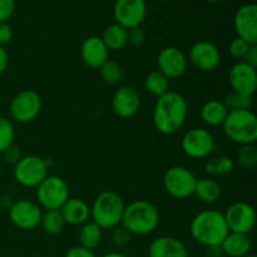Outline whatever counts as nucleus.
I'll list each match as a JSON object with an SVG mask.
<instances>
[{
  "mask_svg": "<svg viewBox=\"0 0 257 257\" xmlns=\"http://www.w3.org/2000/svg\"><path fill=\"white\" fill-rule=\"evenodd\" d=\"M188 115V104L182 94L168 90L157 98L153 109V124L162 135H173L182 128Z\"/></svg>",
  "mask_w": 257,
  "mask_h": 257,
  "instance_id": "f257e3e1",
  "label": "nucleus"
},
{
  "mask_svg": "<svg viewBox=\"0 0 257 257\" xmlns=\"http://www.w3.org/2000/svg\"><path fill=\"white\" fill-rule=\"evenodd\" d=\"M190 232L193 240L210 248L220 247L228 235V227L223 213L217 210H205L191 221Z\"/></svg>",
  "mask_w": 257,
  "mask_h": 257,
  "instance_id": "f03ea898",
  "label": "nucleus"
},
{
  "mask_svg": "<svg viewBox=\"0 0 257 257\" xmlns=\"http://www.w3.org/2000/svg\"><path fill=\"white\" fill-rule=\"evenodd\" d=\"M160 223L157 207L145 200H138L125 206L120 225L132 235L145 236L152 233Z\"/></svg>",
  "mask_w": 257,
  "mask_h": 257,
  "instance_id": "7ed1b4c3",
  "label": "nucleus"
},
{
  "mask_svg": "<svg viewBox=\"0 0 257 257\" xmlns=\"http://www.w3.org/2000/svg\"><path fill=\"white\" fill-rule=\"evenodd\" d=\"M124 201L114 191L100 192L90 206V217L102 230L113 228L120 225L123 212H124Z\"/></svg>",
  "mask_w": 257,
  "mask_h": 257,
  "instance_id": "20e7f679",
  "label": "nucleus"
},
{
  "mask_svg": "<svg viewBox=\"0 0 257 257\" xmlns=\"http://www.w3.org/2000/svg\"><path fill=\"white\" fill-rule=\"evenodd\" d=\"M223 133L237 145H255L257 141V117L251 109L228 110L222 123Z\"/></svg>",
  "mask_w": 257,
  "mask_h": 257,
  "instance_id": "39448f33",
  "label": "nucleus"
},
{
  "mask_svg": "<svg viewBox=\"0 0 257 257\" xmlns=\"http://www.w3.org/2000/svg\"><path fill=\"white\" fill-rule=\"evenodd\" d=\"M35 188L39 206L47 211L60 210L69 198V187L59 176L48 175Z\"/></svg>",
  "mask_w": 257,
  "mask_h": 257,
  "instance_id": "423d86ee",
  "label": "nucleus"
},
{
  "mask_svg": "<svg viewBox=\"0 0 257 257\" xmlns=\"http://www.w3.org/2000/svg\"><path fill=\"white\" fill-rule=\"evenodd\" d=\"M196 182H197L196 176L183 166L170 167L162 178L165 191L176 200H185L193 196Z\"/></svg>",
  "mask_w": 257,
  "mask_h": 257,
  "instance_id": "0eeeda50",
  "label": "nucleus"
},
{
  "mask_svg": "<svg viewBox=\"0 0 257 257\" xmlns=\"http://www.w3.org/2000/svg\"><path fill=\"white\" fill-rule=\"evenodd\" d=\"M49 166L44 158L35 155L24 156L14 165L15 181L24 187H37L48 176Z\"/></svg>",
  "mask_w": 257,
  "mask_h": 257,
  "instance_id": "6e6552de",
  "label": "nucleus"
},
{
  "mask_svg": "<svg viewBox=\"0 0 257 257\" xmlns=\"http://www.w3.org/2000/svg\"><path fill=\"white\" fill-rule=\"evenodd\" d=\"M181 148L187 157L202 160L207 158L215 150V138L206 128H191L183 135Z\"/></svg>",
  "mask_w": 257,
  "mask_h": 257,
  "instance_id": "1a4fd4ad",
  "label": "nucleus"
},
{
  "mask_svg": "<svg viewBox=\"0 0 257 257\" xmlns=\"http://www.w3.org/2000/svg\"><path fill=\"white\" fill-rule=\"evenodd\" d=\"M42 110V98L35 90L25 89L13 98L9 107L12 119L18 123H29L39 115Z\"/></svg>",
  "mask_w": 257,
  "mask_h": 257,
  "instance_id": "9d476101",
  "label": "nucleus"
},
{
  "mask_svg": "<svg viewBox=\"0 0 257 257\" xmlns=\"http://www.w3.org/2000/svg\"><path fill=\"white\" fill-rule=\"evenodd\" d=\"M230 232L250 233L256 225V211L250 203L237 201L228 206L223 213Z\"/></svg>",
  "mask_w": 257,
  "mask_h": 257,
  "instance_id": "9b49d317",
  "label": "nucleus"
},
{
  "mask_svg": "<svg viewBox=\"0 0 257 257\" xmlns=\"http://www.w3.org/2000/svg\"><path fill=\"white\" fill-rule=\"evenodd\" d=\"M147 5L145 0H115L113 8L115 23L125 29L141 27L146 19Z\"/></svg>",
  "mask_w": 257,
  "mask_h": 257,
  "instance_id": "f8f14e48",
  "label": "nucleus"
},
{
  "mask_svg": "<svg viewBox=\"0 0 257 257\" xmlns=\"http://www.w3.org/2000/svg\"><path fill=\"white\" fill-rule=\"evenodd\" d=\"M42 208L30 200H18L9 207V218L20 230H33L40 225Z\"/></svg>",
  "mask_w": 257,
  "mask_h": 257,
  "instance_id": "ddd939ff",
  "label": "nucleus"
},
{
  "mask_svg": "<svg viewBox=\"0 0 257 257\" xmlns=\"http://www.w3.org/2000/svg\"><path fill=\"white\" fill-rule=\"evenodd\" d=\"M188 59L198 70L212 72L220 65L221 52L213 43L201 40L190 48Z\"/></svg>",
  "mask_w": 257,
  "mask_h": 257,
  "instance_id": "4468645a",
  "label": "nucleus"
},
{
  "mask_svg": "<svg viewBox=\"0 0 257 257\" xmlns=\"http://www.w3.org/2000/svg\"><path fill=\"white\" fill-rule=\"evenodd\" d=\"M228 83L232 92L253 97L257 89L256 68L246 64L245 62H237L228 70Z\"/></svg>",
  "mask_w": 257,
  "mask_h": 257,
  "instance_id": "2eb2a0df",
  "label": "nucleus"
},
{
  "mask_svg": "<svg viewBox=\"0 0 257 257\" xmlns=\"http://www.w3.org/2000/svg\"><path fill=\"white\" fill-rule=\"evenodd\" d=\"M157 67L167 79H177L187 70V58L178 48L166 47L158 54Z\"/></svg>",
  "mask_w": 257,
  "mask_h": 257,
  "instance_id": "dca6fc26",
  "label": "nucleus"
},
{
  "mask_svg": "<svg viewBox=\"0 0 257 257\" xmlns=\"http://www.w3.org/2000/svg\"><path fill=\"white\" fill-rule=\"evenodd\" d=\"M237 37L250 44H257V7L256 4H245L237 10L233 19Z\"/></svg>",
  "mask_w": 257,
  "mask_h": 257,
  "instance_id": "f3484780",
  "label": "nucleus"
},
{
  "mask_svg": "<svg viewBox=\"0 0 257 257\" xmlns=\"http://www.w3.org/2000/svg\"><path fill=\"white\" fill-rule=\"evenodd\" d=\"M141 107L140 93L130 85H123L117 89L112 98V109L118 117L131 118Z\"/></svg>",
  "mask_w": 257,
  "mask_h": 257,
  "instance_id": "a211bd4d",
  "label": "nucleus"
},
{
  "mask_svg": "<svg viewBox=\"0 0 257 257\" xmlns=\"http://www.w3.org/2000/svg\"><path fill=\"white\" fill-rule=\"evenodd\" d=\"M108 54L109 50L103 43L102 38L97 35L87 38L80 45V57L83 63L89 68L99 69L100 65L108 60Z\"/></svg>",
  "mask_w": 257,
  "mask_h": 257,
  "instance_id": "6ab92c4d",
  "label": "nucleus"
},
{
  "mask_svg": "<svg viewBox=\"0 0 257 257\" xmlns=\"http://www.w3.org/2000/svg\"><path fill=\"white\" fill-rule=\"evenodd\" d=\"M148 257H188V251L180 238L161 236L151 242Z\"/></svg>",
  "mask_w": 257,
  "mask_h": 257,
  "instance_id": "aec40b11",
  "label": "nucleus"
},
{
  "mask_svg": "<svg viewBox=\"0 0 257 257\" xmlns=\"http://www.w3.org/2000/svg\"><path fill=\"white\" fill-rule=\"evenodd\" d=\"M59 211L68 225H83L90 217V206L82 198L69 197Z\"/></svg>",
  "mask_w": 257,
  "mask_h": 257,
  "instance_id": "412c9836",
  "label": "nucleus"
},
{
  "mask_svg": "<svg viewBox=\"0 0 257 257\" xmlns=\"http://www.w3.org/2000/svg\"><path fill=\"white\" fill-rule=\"evenodd\" d=\"M220 247L228 257H243L251 253L252 241L247 233L228 232Z\"/></svg>",
  "mask_w": 257,
  "mask_h": 257,
  "instance_id": "4be33fe9",
  "label": "nucleus"
},
{
  "mask_svg": "<svg viewBox=\"0 0 257 257\" xmlns=\"http://www.w3.org/2000/svg\"><path fill=\"white\" fill-rule=\"evenodd\" d=\"M227 113L228 109L223 104L222 100L211 99L202 105L200 114L201 119L205 124L210 125V127H218L225 122Z\"/></svg>",
  "mask_w": 257,
  "mask_h": 257,
  "instance_id": "5701e85b",
  "label": "nucleus"
},
{
  "mask_svg": "<svg viewBox=\"0 0 257 257\" xmlns=\"http://www.w3.org/2000/svg\"><path fill=\"white\" fill-rule=\"evenodd\" d=\"M193 195L201 202L212 205V203H216L221 198L222 188H221L220 183L213 180V178H198L197 182H196Z\"/></svg>",
  "mask_w": 257,
  "mask_h": 257,
  "instance_id": "b1692460",
  "label": "nucleus"
},
{
  "mask_svg": "<svg viewBox=\"0 0 257 257\" xmlns=\"http://www.w3.org/2000/svg\"><path fill=\"white\" fill-rule=\"evenodd\" d=\"M103 43L108 50H119L124 48L128 43V30L119 24H112L103 32Z\"/></svg>",
  "mask_w": 257,
  "mask_h": 257,
  "instance_id": "393cba45",
  "label": "nucleus"
},
{
  "mask_svg": "<svg viewBox=\"0 0 257 257\" xmlns=\"http://www.w3.org/2000/svg\"><path fill=\"white\" fill-rule=\"evenodd\" d=\"M102 228L93 221L83 223L82 228L79 231V246L92 251L97 248L102 242Z\"/></svg>",
  "mask_w": 257,
  "mask_h": 257,
  "instance_id": "a878e982",
  "label": "nucleus"
},
{
  "mask_svg": "<svg viewBox=\"0 0 257 257\" xmlns=\"http://www.w3.org/2000/svg\"><path fill=\"white\" fill-rule=\"evenodd\" d=\"M235 161L227 156H218V157H212L206 162V172L211 177H222L227 176L235 170Z\"/></svg>",
  "mask_w": 257,
  "mask_h": 257,
  "instance_id": "bb28decb",
  "label": "nucleus"
},
{
  "mask_svg": "<svg viewBox=\"0 0 257 257\" xmlns=\"http://www.w3.org/2000/svg\"><path fill=\"white\" fill-rule=\"evenodd\" d=\"M145 88L151 95L156 98L162 97L170 90V79L158 70L148 73L145 78Z\"/></svg>",
  "mask_w": 257,
  "mask_h": 257,
  "instance_id": "cd10ccee",
  "label": "nucleus"
},
{
  "mask_svg": "<svg viewBox=\"0 0 257 257\" xmlns=\"http://www.w3.org/2000/svg\"><path fill=\"white\" fill-rule=\"evenodd\" d=\"M40 225H42L43 230L48 233V235H59L64 228L65 222L63 218L62 213L59 210H49L45 211V213L42 215V220H40Z\"/></svg>",
  "mask_w": 257,
  "mask_h": 257,
  "instance_id": "c85d7f7f",
  "label": "nucleus"
},
{
  "mask_svg": "<svg viewBox=\"0 0 257 257\" xmlns=\"http://www.w3.org/2000/svg\"><path fill=\"white\" fill-rule=\"evenodd\" d=\"M241 168L252 171L257 167V148L255 145H243L236 153V162Z\"/></svg>",
  "mask_w": 257,
  "mask_h": 257,
  "instance_id": "c756f323",
  "label": "nucleus"
},
{
  "mask_svg": "<svg viewBox=\"0 0 257 257\" xmlns=\"http://www.w3.org/2000/svg\"><path fill=\"white\" fill-rule=\"evenodd\" d=\"M222 102L228 110L251 109L253 104V97L241 94V93L231 92L226 95Z\"/></svg>",
  "mask_w": 257,
  "mask_h": 257,
  "instance_id": "7c9ffc66",
  "label": "nucleus"
},
{
  "mask_svg": "<svg viewBox=\"0 0 257 257\" xmlns=\"http://www.w3.org/2000/svg\"><path fill=\"white\" fill-rule=\"evenodd\" d=\"M99 73L102 79L109 84H115V83L120 82L123 77V69L119 63L109 59L100 65Z\"/></svg>",
  "mask_w": 257,
  "mask_h": 257,
  "instance_id": "2f4dec72",
  "label": "nucleus"
},
{
  "mask_svg": "<svg viewBox=\"0 0 257 257\" xmlns=\"http://www.w3.org/2000/svg\"><path fill=\"white\" fill-rule=\"evenodd\" d=\"M15 138L14 125L8 118L0 115V153L13 146Z\"/></svg>",
  "mask_w": 257,
  "mask_h": 257,
  "instance_id": "473e14b6",
  "label": "nucleus"
},
{
  "mask_svg": "<svg viewBox=\"0 0 257 257\" xmlns=\"http://www.w3.org/2000/svg\"><path fill=\"white\" fill-rule=\"evenodd\" d=\"M250 45V43H247L246 40L237 37L230 43L228 52H230L231 57L235 58V59H243V57H245V54L247 53Z\"/></svg>",
  "mask_w": 257,
  "mask_h": 257,
  "instance_id": "72a5a7b5",
  "label": "nucleus"
},
{
  "mask_svg": "<svg viewBox=\"0 0 257 257\" xmlns=\"http://www.w3.org/2000/svg\"><path fill=\"white\" fill-rule=\"evenodd\" d=\"M110 238H112V242L114 243L115 246H124L127 245L131 241V238H132V233H131L127 228L123 227L122 225H118L112 228Z\"/></svg>",
  "mask_w": 257,
  "mask_h": 257,
  "instance_id": "f704fd0d",
  "label": "nucleus"
},
{
  "mask_svg": "<svg viewBox=\"0 0 257 257\" xmlns=\"http://www.w3.org/2000/svg\"><path fill=\"white\" fill-rule=\"evenodd\" d=\"M146 42V33L141 27L128 29V43L135 47H141Z\"/></svg>",
  "mask_w": 257,
  "mask_h": 257,
  "instance_id": "c9c22d12",
  "label": "nucleus"
},
{
  "mask_svg": "<svg viewBox=\"0 0 257 257\" xmlns=\"http://www.w3.org/2000/svg\"><path fill=\"white\" fill-rule=\"evenodd\" d=\"M15 12V0H0V22H7Z\"/></svg>",
  "mask_w": 257,
  "mask_h": 257,
  "instance_id": "e433bc0d",
  "label": "nucleus"
},
{
  "mask_svg": "<svg viewBox=\"0 0 257 257\" xmlns=\"http://www.w3.org/2000/svg\"><path fill=\"white\" fill-rule=\"evenodd\" d=\"M3 156H4V160L7 161L8 163H13V165H15V163L23 157L20 150L18 147H15V146H10L9 148H7V150L3 152Z\"/></svg>",
  "mask_w": 257,
  "mask_h": 257,
  "instance_id": "4c0bfd02",
  "label": "nucleus"
},
{
  "mask_svg": "<svg viewBox=\"0 0 257 257\" xmlns=\"http://www.w3.org/2000/svg\"><path fill=\"white\" fill-rule=\"evenodd\" d=\"M12 27L7 22H0V47H4L5 44H8L12 40Z\"/></svg>",
  "mask_w": 257,
  "mask_h": 257,
  "instance_id": "58836bf2",
  "label": "nucleus"
},
{
  "mask_svg": "<svg viewBox=\"0 0 257 257\" xmlns=\"http://www.w3.org/2000/svg\"><path fill=\"white\" fill-rule=\"evenodd\" d=\"M65 257H97L94 251L88 250V248L82 247V246H75L68 250Z\"/></svg>",
  "mask_w": 257,
  "mask_h": 257,
  "instance_id": "ea45409f",
  "label": "nucleus"
},
{
  "mask_svg": "<svg viewBox=\"0 0 257 257\" xmlns=\"http://www.w3.org/2000/svg\"><path fill=\"white\" fill-rule=\"evenodd\" d=\"M242 62H245L246 64L251 65V67L256 68L257 67V45L251 44L250 48H248L247 53L243 57Z\"/></svg>",
  "mask_w": 257,
  "mask_h": 257,
  "instance_id": "a19ab883",
  "label": "nucleus"
},
{
  "mask_svg": "<svg viewBox=\"0 0 257 257\" xmlns=\"http://www.w3.org/2000/svg\"><path fill=\"white\" fill-rule=\"evenodd\" d=\"M9 65V54L4 47H0V75L8 69Z\"/></svg>",
  "mask_w": 257,
  "mask_h": 257,
  "instance_id": "79ce46f5",
  "label": "nucleus"
},
{
  "mask_svg": "<svg viewBox=\"0 0 257 257\" xmlns=\"http://www.w3.org/2000/svg\"><path fill=\"white\" fill-rule=\"evenodd\" d=\"M102 257H128V256L123 255V253H120V252H109V253H105V255Z\"/></svg>",
  "mask_w": 257,
  "mask_h": 257,
  "instance_id": "37998d69",
  "label": "nucleus"
},
{
  "mask_svg": "<svg viewBox=\"0 0 257 257\" xmlns=\"http://www.w3.org/2000/svg\"><path fill=\"white\" fill-rule=\"evenodd\" d=\"M210 3H218V2H222V0H208Z\"/></svg>",
  "mask_w": 257,
  "mask_h": 257,
  "instance_id": "c03bdc74",
  "label": "nucleus"
},
{
  "mask_svg": "<svg viewBox=\"0 0 257 257\" xmlns=\"http://www.w3.org/2000/svg\"><path fill=\"white\" fill-rule=\"evenodd\" d=\"M243 257H256V256L252 255V253H248V255H246V256H243Z\"/></svg>",
  "mask_w": 257,
  "mask_h": 257,
  "instance_id": "a18cd8bd",
  "label": "nucleus"
},
{
  "mask_svg": "<svg viewBox=\"0 0 257 257\" xmlns=\"http://www.w3.org/2000/svg\"><path fill=\"white\" fill-rule=\"evenodd\" d=\"M0 178H2V165H0Z\"/></svg>",
  "mask_w": 257,
  "mask_h": 257,
  "instance_id": "49530a36",
  "label": "nucleus"
}]
</instances>
